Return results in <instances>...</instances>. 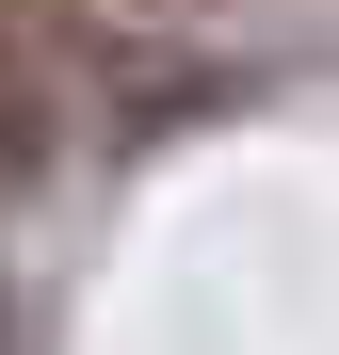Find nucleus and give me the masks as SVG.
Segmentation results:
<instances>
[{
    "label": "nucleus",
    "mask_w": 339,
    "mask_h": 355,
    "mask_svg": "<svg viewBox=\"0 0 339 355\" xmlns=\"http://www.w3.org/2000/svg\"><path fill=\"white\" fill-rule=\"evenodd\" d=\"M49 81H65V0H0V146H49Z\"/></svg>",
    "instance_id": "obj_1"
}]
</instances>
